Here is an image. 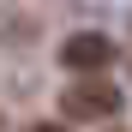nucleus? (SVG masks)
Instances as JSON below:
<instances>
[{
  "label": "nucleus",
  "instance_id": "nucleus-3",
  "mask_svg": "<svg viewBox=\"0 0 132 132\" xmlns=\"http://www.w3.org/2000/svg\"><path fill=\"white\" fill-rule=\"evenodd\" d=\"M24 132H66L60 120H36V126H24Z\"/></svg>",
  "mask_w": 132,
  "mask_h": 132
},
{
  "label": "nucleus",
  "instance_id": "nucleus-1",
  "mask_svg": "<svg viewBox=\"0 0 132 132\" xmlns=\"http://www.w3.org/2000/svg\"><path fill=\"white\" fill-rule=\"evenodd\" d=\"M60 114H66V120H114V114H120V90L108 84V72L72 78V84L60 90Z\"/></svg>",
  "mask_w": 132,
  "mask_h": 132
},
{
  "label": "nucleus",
  "instance_id": "nucleus-2",
  "mask_svg": "<svg viewBox=\"0 0 132 132\" xmlns=\"http://www.w3.org/2000/svg\"><path fill=\"white\" fill-rule=\"evenodd\" d=\"M60 66H66L72 78H96V72L114 66V42H108L102 30H78V36L60 42Z\"/></svg>",
  "mask_w": 132,
  "mask_h": 132
}]
</instances>
